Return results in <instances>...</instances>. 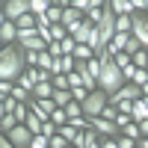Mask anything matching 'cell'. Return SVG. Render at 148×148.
<instances>
[{"label":"cell","mask_w":148,"mask_h":148,"mask_svg":"<svg viewBox=\"0 0 148 148\" xmlns=\"http://www.w3.org/2000/svg\"><path fill=\"white\" fill-rule=\"evenodd\" d=\"M27 71V51L15 42V45H3L0 51V80H12L18 83V77Z\"/></svg>","instance_id":"1"},{"label":"cell","mask_w":148,"mask_h":148,"mask_svg":"<svg viewBox=\"0 0 148 148\" xmlns=\"http://www.w3.org/2000/svg\"><path fill=\"white\" fill-rule=\"evenodd\" d=\"M101 59V77H98V89H104L107 95H116L121 86H125L127 80H125V74H121V68L116 65V59L113 56H98Z\"/></svg>","instance_id":"2"},{"label":"cell","mask_w":148,"mask_h":148,"mask_svg":"<svg viewBox=\"0 0 148 148\" xmlns=\"http://www.w3.org/2000/svg\"><path fill=\"white\" fill-rule=\"evenodd\" d=\"M107 104H110V95H107L104 89H95V92H89V98L83 101V116H86V119L101 116L104 110H107Z\"/></svg>","instance_id":"3"},{"label":"cell","mask_w":148,"mask_h":148,"mask_svg":"<svg viewBox=\"0 0 148 148\" xmlns=\"http://www.w3.org/2000/svg\"><path fill=\"white\" fill-rule=\"evenodd\" d=\"M30 0H9V3H3V12H0V18L6 21H18L24 15H30Z\"/></svg>","instance_id":"4"},{"label":"cell","mask_w":148,"mask_h":148,"mask_svg":"<svg viewBox=\"0 0 148 148\" xmlns=\"http://www.w3.org/2000/svg\"><path fill=\"white\" fill-rule=\"evenodd\" d=\"M6 136L12 139V145H15V148H30V145H33V136H36V133H33L27 125H15V127H12V130L6 133Z\"/></svg>","instance_id":"5"},{"label":"cell","mask_w":148,"mask_h":148,"mask_svg":"<svg viewBox=\"0 0 148 148\" xmlns=\"http://www.w3.org/2000/svg\"><path fill=\"white\" fill-rule=\"evenodd\" d=\"M89 121H92V127H95L98 133H101L104 139H116L119 133H121V130H119V125H116V121H110V119H101V116H95V119H89Z\"/></svg>","instance_id":"6"},{"label":"cell","mask_w":148,"mask_h":148,"mask_svg":"<svg viewBox=\"0 0 148 148\" xmlns=\"http://www.w3.org/2000/svg\"><path fill=\"white\" fill-rule=\"evenodd\" d=\"M130 33L139 39V45H142V47H148V18H145V15L133 12V30H130Z\"/></svg>","instance_id":"7"},{"label":"cell","mask_w":148,"mask_h":148,"mask_svg":"<svg viewBox=\"0 0 148 148\" xmlns=\"http://www.w3.org/2000/svg\"><path fill=\"white\" fill-rule=\"evenodd\" d=\"M0 42H3V45H15V42H18V27H15V21L0 18Z\"/></svg>","instance_id":"8"},{"label":"cell","mask_w":148,"mask_h":148,"mask_svg":"<svg viewBox=\"0 0 148 148\" xmlns=\"http://www.w3.org/2000/svg\"><path fill=\"white\" fill-rule=\"evenodd\" d=\"M18 45L24 47V51H47V42L42 39V36L39 33H33V36H21V39H18Z\"/></svg>","instance_id":"9"},{"label":"cell","mask_w":148,"mask_h":148,"mask_svg":"<svg viewBox=\"0 0 148 148\" xmlns=\"http://www.w3.org/2000/svg\"><path fill=\"white\" fill-rule=\"evenodd\" d=\"M74 68H77V59H74V56H59L51 71H53V74H71Z\"/></svg>","instance_id":"10"},{"label":"cell","mask_w":148,"mask_h":148,"mask_svg":"<svg viewBox=\"0 0 148 148\" xmlns=\"http://www.w3.org/2000/svg\"><path fill=\"white\" fill-rule=\"evenodd\" d=\"M86 15L80 9H74V6H65V12H62V27H74V24H80Z\"/></svg>","instance_id":"11"},{"label":"cell","mask_w":148,"mask_h":148,"mask_svg":"<svg viewBox=\"0 0 148 148\" xmlns=\"http://www.w3.org/2000/svg\"><path fill=\"white\" fill-rule=\"evenodd\" d=\"M53 92H56L53 80H51V83H36V89H33V98H53Z\"/></svg>","instance_id":"12"},{"label":"cell","mask_w":148,"mask_h":148,"mask_svg":"<svg viewBox=\"0 0 148 148\" xmlns=\"http://www.w3.org/2000/svg\"><path fill=\"white\" fill-rule=\"evenodd\" d=\"M110 9H113L116 15H133L130 0H110Z\"/></svg>","instance_id":"13"},{"label":"cell","mask_w":148,"mask_h":148,"mask_svg":"<svg viewBox=\"0 0 148 148\" xmlns=\"http://www.w3.org/2000/svg\"><path fill=\"white\" fill-rule=\"evenodd\" d=\"M130 116H133V121H145V119H148V104H145V98H139V101L133 104V113H130Z\"/></svg>","instance_id":"14"},{"label":"cell","mask_w":148,"mask_h":148,"mask_svg":"<svg viewBox=\"0 0 148 148\" xmlns=\"http://www.w3.org/2000/svg\"><path fill=\"white\" fill-rule=\"evenodd\" d=\"M95 56V47L92 45H77V51H74V59H80V62H89Z\"/></svg>","instance_id":"15"},{"label":"cell","mask_w":148,"mask_h":148,"mask_svg":"<svg viewBox=\"0 0 148 148\" xmlns=\"http://www.w3.org/2000/svg\"><path fill=\"white\" fill-rule=\"evenodd\" d=\"M53 101H56V107H68L74 101V95H71V89H56L53 92Z\"/></svg>","instance_id":"16"},{"label":"cell","mask_w":148,"mask_h":148,"mask_svg":"<svg viewBox=\"0 0 148 148\" xmlns=\"http://www.w3.org/2000/svg\"><path fill=\"white\" fill-rule=\"evenodd\" d=\"M121 136H130V139H142V130H139V121H130V125H125L121 127Z\"/></svg>","instance_id":"17"},{"label":"cell","mask_w":148,"mask_h":148,"mask_svg":"<svg viewBox=\"0 0 148 148\" xmlns=\"http://www.w3.org/2000/svg\"><path fill=\"white\" fill-rule=\"evenodd\" d=\"M21 101H15V98H0V116H9V113H15Z\"/></svg>","instance_id":"18"},{"label":"cell","mask_w":148,"mask_h":148,"mask_svg":"<svg viewBox=\"0 0 148 148\" xmlns=\"http://www.w3.org/2000/svg\"><path fill=\"white\" fill-rule=\"evenodd\" d=\"M53 3L51 0H30V9H33V15H47V9H51Z\"/></svg>","instance_id":"19"},{"label":"cell","mask_w":148,"mask_h":148,"mask_svg":"<svg viewBox=\"0 0 148 148\" xmlns=\"http://www.w3.org/2000/svg\"><path fill=\"white\" fill-rule=\"evenodd\" d=\"M15 125H21V121L15 119V113H9V116H0V133H9Z\"/></svg>","instance_id":"20"},{"label":"cell","mask_w":148,"mask_h":148,"mask_svg":"<svg viewBox=\"0 0 148 148\" xmlns=\"http://www.w3.org/2000/svg\"><path fill=\"white\" fill-rule=\"evenodd\" d=\"M113 59H116V65H119L121 71H125L127 65H133V53H127V51H121V53H116Z\"/></svg>","instance_id":"21"},{"label":"cell","mask_w":148,"mask_h":148,"mask_svg":"<svg viewBox=\"0 0 148 148\" xmlns=\"http://www.w3.org/2000/svg\"><path fill=\"white\" fill-rule=\"evenodd\" d=\"M86 71H89V77H101V59H98V56H92L89 59V62H86Z\"/></svg>","instance_id":"22"},{"label":"cell","mask_w":148,"mask_h":148,"mask_svg":"<svg viewBox=\"0 0 148 148\" xmlns=\"http://www.w3.org/2000/svg\"><path fill=\"white\" fill-rule=\"evenodd\" d=\"M27 127L36 133V136H39V133H42V127H45V121H42L39 116H36V113H30V119H27Z\"/></svg>","instance_id":"23"},{"label":"cell","mask_w":148,"mask_h":148,"mask_svg":"<svg viewBox=\"0 0 148 148\" xmlns=\"http://www.w3.org/2000/svg\"><path fill=\"white\" fill-rule=\"evenodd\" d=\"M62 6H51V9H47V21H51V24H62Z\"/></svg>","instance_id":"24"},{"label":"cell","mask_w":148,"mask_h":148,"mask_svg":"<svg viewBox=\"0 0 148 148\" xmlns=\"http://www.w3.org/2000/svg\"><path fill=\"white\" fill-rule=\"evenodd\" d=\"M30 113H33V110H30V104H18V110H15V119L21 121V125H27Z\"/></svg>","instance_id":"25"},{"label":"cell","mask_w":148,"mask_h":148,"mask_svg":"<svg viewBox=\"0 0 148 148\" xmlns=\"http://www.w3.org/2000/svg\"><path fill=\"white\" fill-rule=\"evenodd\" d=\"M59 133H62V136H65L68 142H74V139H77V133H80V130H77V127H74L71 121H68V125H62V127H59Z\"/></svg>","instance_id":"26"},{"label":"cell","mask_w":148,"mask_h":148,"mask_svg":"<svg viewBox=\"0 0 148 148\" xmlns=\"http://www.w3.org/2000/svg\"><path fill=\"white\" fill-rule=\"evenodd\" d=\"M59 45H62V53H65V56H74V51H77V39H71V36L62 39Z\"/></svg>","instance_id":"27"},{"label":"cell","mask_w":148,"mask_h":148,"mask_svg":"<svg viewBox=\"0 0 148 148\" xmlns=\"http://www.w3.org/2000/svg\"><path fill=\"white\" fill-rule=\"evenodd\" d=\"M133 65H136V68H148V51H145V47L133 53Z\"/></svg>","instance_id":"28"},{"label":"cell","mask_w":148,"mask_h":148,"mask_svg":"<svg viewBox=\"0 0 148 148\" xmlns=\"http://www.w3.org/2000/svg\"><path fill=\"white\" fill-rule=\"evenodd\" d=\"M51 121H53V125H56V127H62V125H68V113H65V110H62V107H59V110H56V113L51 116Z\"/></svg>","instance_id":"29"},{"label":"cell","mask_w":148,"mask_h":148,"mask_svg":"<svg viewBox=\"0 0 148 148\" xmlns=\"http://www.w3.org/2000/svg\"><path fill=\"white\" fill-rule=\"evenodd\" d=\"M130 83L145 86V83H148V68H136V74H133V80H130Z\"/></svg>","instance_id":"30"},{"label":"cell","mask_w":148,"mask_h":148,"mask_svg":"<svg viewBox=\"0 0 148 148\" xmlns=\"http://www.w3.org/2000/svg\"><path fill=\"white\" fill-rule=\"evenodd\" d=\"M51 148H71V142L62 136V133H56V136H51Z\"/></svg>","instance_id":"31"},{"label":"cell","mask_w":148,"mask_h":148,"mask_svg":"<svg viewBox=\"0 0 148 148\" xmlns=\"http://www.w3.org/2000/svg\"><path fill=\"white\" fill-rule=\"evenodd\" d=\"M12 89H15L12 80H0V98H12Z\"/></svg>","instance_id":"32"},{"label":"cell","mask_w":148,"mask_h":148,"mask_svg":"<svg viewBox=\"0 0 148 148\" xmlns=\"http://www.w3.org/2000/svg\"><path fill=\"white\" fill-rule=\"evenodd\" d=\"M30 148H51V139H47L45 133H39V136H33V145Z\"/></svg>","instance_id":"33"},{"label":"cell","mask_w":148,"mask_h":148,"mask_svg":"<svg viewBox=\"0 0 148 148\" xmlns=\"http://www.w3.org/2000/svg\"><path fill=\"white\" fill-rule=\"evenodd\" d=\"M53 86L56 89H71L68 86V74H53Z\"/></svg>","instance_id":"34"},{"label":"cell","mask_w":148,"mask_h":148,"mask_svg":"<svg viewBox=\"0 0 148 148\" xmlns=\"http://www.w3.org/2000/svg\"><path fill=\"white\" fill-rule=\"evenodd\" d=\"M125 51H127V53H136V51H142V45H139V39H136L133 33H130V42H127V47H125Z\"/></svg>","instance_id":"35"},{"label":"cell","mask_w":148,"mask_h":148,"mask_svg":"<svg viewBox=\"0 0 148 148\" xmlns=\"http://www.w3.org/2000/svg\"><path fill=\"white\" fill-rule=\"evenodd\" d=\"M42 133H45V136H47V139H51V136H56V133H59V127L53 125V121H47V125L42 127Z\"/></svg>","instance_id":"36"},{"label":"cell","mask_w":148,"mask_h":148,"mask_svg":"<svg viewBox=\"0 0 148 148\" xmlns=\"http://www.w3.org/2000/svg\"><path fill=\"white\" fill-rule=\"evenodd\" d=\"M133 104H136V101H119L116 107H119V113H127V116H130V113H133Z\"/></svg>","instance_id":"37"},{"label":"cell","mask_w":148,"mask_h":148,"mask_svg":"<svg viewBox=\"0 0 148 148\" xmlns=\"http://www.w3.org/2000/svg\"><path fill=\"white\" fill-rule=\"evenodd\" d=\"M116 142H119V148H136V139H130V136H119Z\"/></svg>","instance_id":"38"},{"label":"cell","mask_w":148,"mask_h":148,"mask_svg":"<svg viewBox=\"0 0 148 148\" xmlns=\"http://www.w3.org/2000/svg\"><path fill=\"white\" fill-rule=\"evenodd\" d=\"M27 65H30V68L39 65V51H27Z\"/></svg>","instance_id":"39"},{"label":"cell","mask_w":148,"mask_h":148,"mask_svg":"<svg viewBox=\"0 0 148 148\" xmlns=\"http://www.w3.org/2000/svg\"><path fill=\"white\" fill-rule=\"evenodd\" d=\"M130 6H133V12H145V0H130Z\"/></svg>","instance_id":"40"},{"label":"cell","mask_w":148,"mask_h":148,"mask_svg":"<svg viewBox=\"0 0 148 148\" xmlns=\"http://www.w3.org/2000/svg\"><path fill=\"white\" fill-rule=\"evenodd\" d=\"M0 148H15V145H12V139L6 136V133H0Z\"/></svg>","instance_id":"41"},{"label":"cell","mask_w":148,"mask_h":148,"mask_svg":"<svg viewBox=\"0 0 148 148\" xmlns=\"http://www.w3.org/2000/svg\"><path fill=\"white\" fill-rule=\"evenodd\" d=\"M101 148H119L116 139H101Z\"/></svg>","instance_id":"42"},{"label":"cell","mask_w":148,"mask_h":148,"mask_svg":"<svg viewBox=\"0 0 148 148\" xmlns=\"http://www.w3.org/2000/svg\"><path fill=\"white\" fill-rule=\"evenodd\" d=\"M139 130H142V136H148V119H145V121H139Z\"/></svg>","instance_id":"43"},{"label":"cell","mask_w":148,"mask_h":148,"mask_svg":"<svg viewBox=\"0 0 148 148\" xmlns=\"http://www.w3.org/2000/svg\"><path fill=\"white\" fill-rule=\"evenodd\" d=\"M136 148H148V136H142V139L136 142Z\"/></svg>","instance_id":"44"},{"label":"cell","mask_w":148,"mask_h":148,"mask_svg":"<svg viewBox=\"0 0 148 148\" xmlns=\"http://www.w3.org/2000/svg\"><path fill=\"white\" fill-rule=\"evenodd\" d=\"M86 148H101V142H89V145H86Z\"/></svg>","instance_id":"45"},{"label":"cell","mask_w":148,"mask_h":148,"mask_svg":"<svg viewBox=\"0 0 148 148\" xmlns=\"http://www.w3.org/2000/svg\"><path fill=\"white\" fill-rule=\"evenodd\" d=\"M145 12H148V0H145Z\"/></svg>","instance_id":"46"},{"label":"cell","mask_w":148,"mask_h":148,"mask_svg":"<svg viewBox=\"0 0 148 148\" xmlns=\"http://www.w3.org/2000/svg\"><path fill=\"white\" fill-rule=\"evenodd\" d=\"M3 3H9V0H3Z\"/></svg>","instance_id":"47"},{"label":"cell","mask_w":148,"mask_h":148,"mask_svg":"<svg viewBox=\"0 0 148 148\" xmlns=\"http://www.w3.org/2000/svg\"><path fill=\"white\" fill-rule=\"evenodd\" d=\"M71 3H74V0H71Z\"/></svg>","instance_id":"48"},{"label":"cell","mask_w":148,"mask_h":148,"mask_svg":"<svg viewBox=\"0 0 148 148\" xmlns=\"http://www.w3.org/2000/svg\"><path fill=\"white\" fill-rule=\"evenodd\" d=\"M145 51H148V47H145Z\"/></svg>","instance_id":"49"}]
</instances>
